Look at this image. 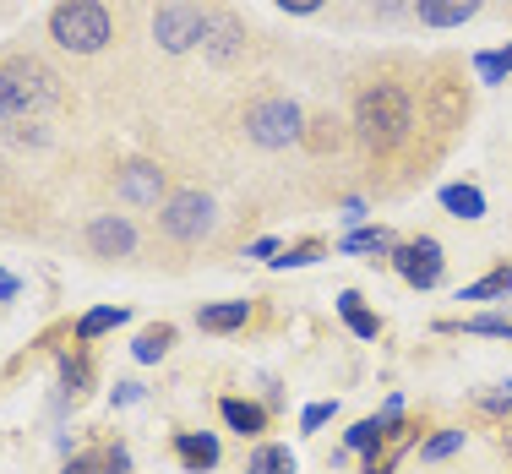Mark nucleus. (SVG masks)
Listing matches in <instances>:
<instances>
[{
	"mask_svg": "<svg viewBox=\"0 0 512 474\" xmlns=\"http://www.w3.org/2000/svg\"><path fill=\"white\" fill-rule=\"evenodd\" d=\"M316 257H322V246H295V251H284V257H273V267H311Z\"/></svg>",
	"mask_w": 512,
	"mask_h": 474,
	"instance_id": "obj_26",
	"label": "nucleus"
},
{
	"mask_svg": "<svg viewBox=\"0 0 512 474\" xmlns=\"http://www.w3.org/2000/svg\"><path fill=\"white\" fill-rule=\"evenodd\" d=\"M360 218H365V202L349 197V202H344V224H360Z\"/></svg>",
	"mask_w": 512,
	"mask_h": 474,
	"instance_id": "obj_34",
	"label": "nucleus"
},
{
	"mask_svg": "<svg viewBox=\"0 0 512 474\" xmlns=\"http://www.w3.org/2000/svg\"><path fill=\"white\" fill-rule=\"evenodd\" d=\"M213 224H218V208L202 191H175V197L164 202V213H158V229H164L169 240H180V246H197L202 235H213Z\"/></svg>",
	"mask_w": 512,
	"mask_h": 474,
	"instance_id": "obj_4",
	"label": "nucleus"
},
{
	"mask_svg": "<svg viewBox=\"0 0 512 474\" xmlns=\"http://www.w3.org/2000/svg\"><path fill=\"white\" fill-rule=\"evenodd\" d=\"M197 322L207 327V333H235V327L251 322V300H224V306H202Z\"/></svg>",
	"mask_w": 512,
	"mask_h": 474,
	"instance_id": "obj_14",
	"label": "nucleus"
},
{
	"mask_svg": "<svg viewBox=\"0 0 512 474\" xmlns=\"http://www.w3.org/2000/svg\"><path fill=\"white\" fill-rule=\"evenodd\" d=\"M120 202H131V208H158V197H164V169L158 164H131L126 175L115 180Z\"/></svg>",
	"mask_w": 512,
	"mask_h": 474,
	"instance_id": "obj_10",
	"label": "nucleus"
},
{
	"mask_svg": "<svg viewBox=\"0 0 512 474\" xmlns=\"http://www.w3.org/2000/svg\"><path fill=\"white\" fill-rule=\"evenodd\" d=\"M327 420H333V404H311L306 415H300V431H322Z\"/></svg>",
	"mask_w": 512,
	"mask_h": 474,
	"instance_id": "obj_28",
	"label": "nucleus"
},
{
	"mask_svg": "<svg viewBox=\"0 0 512 474\" xmlns=\"http://www.w3.org/2000/svg\"><path fill=\"white\" fill-rule=\"evenodd\" d=\"M175 458H180V464H186V469H213L218 464V436L213 431H180L175 436Z\"/></svg>",
	"mask_w": 512,
	"mask_h": 474,
	"instance_id": "obj_12",
	"label": "nucleus"
},
{
	"mask_svg": "<svg viewBox=\"0 0 512 474\" xmlns=\"http://www.w3.org/2000/svg\"><path fill=\"white\" fill-rule=\"evenodd\" d=\"M409 6H420V0H371L376 17H398V11H409Z\"/></svg>",
	"mask_w": 512,
	"mask_h": 474,
	"instance_id": "obj_29",
	"label": "nucleus"
},
{
	"mask_svg": "<svg viewBox=\"0 0 512 474\" xmlns=\"http://www.w3.org/2000/svg\"><path fill=\"white\" fill-rule=\"evenodd\" d=\"M202 55H207V60H218V66H229V60L246 55V28H240V17H229V11H207Z\"/></svg>",
	"mask_w": 512,
	"mask_h": 474,
	"instance_id": "obj_9",
	"label": "nucleus"
},
{
	"mask_svg": "<svg viewBox=\"0 0 512 474\" xmlns=\"http://www.w3.org/2000/svg\"><path fill=\"white\" fill-rule=\"evenodd\" d=\"M355 131H360L365 148H376V153L398 148L414 131V99L398 82H371L355 99Z\"/></svg>",
	"mask_w": 512,
	"mask_h": 474,
	"instance_id": "obj_1",
	"label": "nucleus"
},
{
	"mask_svg": "<svg viewBox=\"0 0 512 474\" xmlns=\"http://www.w3.org/2000/svg\"><path fill=\"white\" fill-rule=\"evenodd\" d=\"M458 447H463V431H442V436H431V442L420 447V458L425 464H442V458L458 453Z\"/></svg>",
	"mask_w": 512,
	"mask_h": 474,
	"instance_id": "obj_24",
	"label": "nucleus"
},
{
	"mask_svg": "<svg viewBox=\"0 0 512 474\" xmlns=\"http://www.w3.org/2000/svg\"><path fill=\"white\" fill-rule=\"evenodd\" d=\"M11 295H17V278H11L6 267H0V300H11Z\"/></svg>",
	"mask_w": 512,
	"mask_h": 474,
	"instance_id": "obj_35",
	"label": "nucleus"
},
{
	"mask_svg": "<svg viewBox=\"0 0 512 474\" xmlns=\"http://www.w3.org/2000/svg\"><path fill=\"white\" fill-rule=\"evenodd\" d=\"M126 322V306H99V311H88L77 322V344H93L99 333H109V327H120Z\"/></svg>",
	"mask_w": 512,
	"mask_h": 474,
	"instance_id": "obj_21",
	"label": "nucleus"
},
{
	"mask_svg": "<svg viewBox=\"0 0 512 474\" xmlns=\"http://www.w3.org/2000/svg\"><path fill=\"white\" fill-rule=\"evenodd\" d=\"M502 295H512V267H496V273H485V278L458 289V300H502Z\"/></svg>",
	"mask_w": 512,
	"mask_h": 474,
	"instance_id": "obj_18",
	"label": "nucleus"
},
{
	"mask_svg": "<svg viewBox=\"0 0 512 474\" xmlns=\"http://www.w3.org/2000/svg\"><path fill=\"white\" fill-rule=\"evenodd\" d=\"M474 71H480V82H507L512 77V39H507V50H480L474 55Z\"/></svg>",
	"mask_w": 512,
	"mask_h": 474,
	"instance_id": "obj_22",
	"label": "nucleus"
},
{
	"mask_svg": "<svg viewBox=\"0 0 512 474\" xmlns=\"http://www.w3.org/2000/svg\"><path fill=\"white\" fill-rule=\"evenodd\" d=\"M60 376H66V387H71V393H82V387H88V360H66V366H60Z\"/></svg>",
	"mask_w": 512,
	"mask_h": 474,
	"instance_id": "obj_27",
	"label": "nucleus"
},
{
	"mask_svg": "<svg viewBox=\"0 0 512 474\" xmlns=\"http://www.w3.org/2000/svg\"><path fill=\"white\" fill-rule=\"evenodd\" d=\"M50 39L71 55H99L115 39V22H109L99 0H60L50 11Z\"/></svg>",
	"mask_w": 512,
	"mask_h": 474,
	"instance_id": "obj_2",
	"label": "nucleus"
},
{
	"mask_svg": "<svg viewBox=\"0 0 512 474\" xmlns=\"http://www.w3.org/2000/svg\"><path fill=\"white\" fill-rule=\"evenodd\" d=\"M278 6H284L289 17H311V11H322L327 0H278Z\"/></svg>",
	"mask_w": 512,
	"mask_h": 474,
	"instance_id": "obj_30",
	"label": "nucleus"
},
{
	"mask_svg": "<svg viewBox=\"0 0 512 474\" xmlns=\"http://www.w3.org/2000/svg\"><path fill=\"white\" fill-rule=\"evenodd\" d=\"M218 415H224L229 431H240V436H262L267 431V409L262 404H246V398H224L218 404Z\"/></svg>",
	"mask_w": 512,
	"mask_h": 474,
	"instance_id": "obj_13",
	"label": "nucleus"
},
{
	"mask_svg": "<svg viewBox=\"0 0 512 474\" xmlns=\"http://www.w3.org/2000/svg\"><path fill=\"white\" fill-rule=\"evenodd\" d=\"M393 267H398V278H404V284L436 289V284H442V267H447L442 240L420 235V240H409V246H398V251H393Z\"/></svg>",
	"mask_w": 512,
	"mask_h": 474,
	"instance_id": "obj_7",
	"label": "nucleus"
},
{
	"mask_svg": "<svg viewBox=\"0 0 512 474\" xmlns=\"http://www.w3.org/2000/svg\"><path fill=\"white\" fill-rule=\"evenodd\" d=\"M88 251H93V257H104V262H120V257L137 251V229H131L120 213H99L88 224Z\"/></svg>",
	"mask_w": 512,
	"mask_h": 474,
	"instance_id": "obj_8",
	"label": "nucleus"
},
{
	"mask_svg": "<svg viewBox=\"0 0 512 474\" xmlns=\"http://www.w3.org/2000/svg\"><path fill=\"white\" fill-rule=\"evenodd\" d=\"M246 137L256 148H289V142L306 137V115L289 99H262V104L246 109Z\"/></svg>",
	"mask_w": 512,
	"mask_h": 474,
	"instance_id": "obj_3",
	"label": "nucleus"
},
{
	"mask_svg": "<svg viewBox=\"0 0 512 474\" xmlns=\"http://www.w3.org/2000/svg\"><path fill=\"white\" fill-rule=\"evenodd\" d=\"M463 333H480V338H507V344H512V322H507V316H469V322H463Z\"/></svg>",
	"mask_w": 512,
	"mask_h": 474,
	"instance_id": "obj_25",
	"label": "nucleus"
},
{
	"mask_svg": "<svg viewBox=\"0 0 512 474\" xmlns=\"http://www.w3.org/2000/svg\"><path fill=\"white\" fill-rule=\"evenodd\" d=\"M169 338H175V333H169V327H153V333H142V338H137V344H131V355H137V360H142V366H153V360H164V349H169Z\"/></svg>",
	"mask_w": 512,
	"mask_h": 474,
	"instance_id": "obj_23",
	"label": "nucleus"
},
{
	"mask_svg": "<svg viewBox=\"0 0 512 474\" xmlns=\"http://www.w3.org/2000/svg\"><path fill=\"white\" fill-rule=\"evenodd\" d=\"M50 82L55 77L44 66H33V60H28V66H22V60H17V66H6V71H0V120H17V115H28V109L50 104L55 99Z\"/></svg>",
	"mask_w": 512,
	"mask_h": 474,
	"instance_id": "obj_5",
	"label": "nucleus"
},
{
	"mask_svg": "<svg viewBox=\"0 0 512 474\" xmlns=\"http://www.w3.org/2000/svg\"><path fill=\"white\" fill-rule=\"evenodd\" d=\"M338 316L349 322V333H355V338H376V316L360 306L355 289H344V295H338Z\"/></svg>",
	"mask_w": 512,
	"mask_h": 474,
	"instance_id": "obj_20",
	"label": "nucleus"
},
{
	"mask_svg": "<svg viewBox=\"0 0 512 474\" xmlns=\"http://www.w3.org/2000/svg\"><path fill=\"white\" fill-rule=\"evenodd\" d=\"M246 474H295V453H289V447H273V442H262V447L251 453Z\"/></svg>",
	"mask_w": 512,
	"mask_h": 474,
	"instance_id": "obj_19",
	"label": "nucleus"
},
{
	"mask_svg": "<svg viewBox=\"0 0 512 474\" xmlns=\"http://www.w3.org/2000/svg\"><path fill=\"white\" fill-rule=\"evenodd\" d=\"M93 469H99V458H71V464L60 469V474H93Z\"/></svg>",
	"mask_w": 512,
	"mask_h": 474,
	"instance_id": "obj_33",
	"label": "nucleus"
},
{
	"mask_svg": "<svg viewBox=\"0 0 512 474\" xmlns=\"http://www.w3.org/2000/svg\"><path fill=\"white\" fill-rule=\"evenodd\" d=\"M338 251H344V257H387L393 240H387V229H355V235L338 240Z\"/></svg>",
	"mask_w": 512,
	"mask_h": 474,
	"instance_id": "obj_17",
	"label": "nucleus"
},
{
	"mask_svg": "<svg viewBox=\"0 0 512 474\" xmlns=\"http://www.w3.org/2000/svg\"><path fill=\"white\" fill-rule=\"evenodd\" d=\"M393 436V420L387 415H376V420H355L349 425V453H365V458H376V447Z\"/></svg>",
	"mask_w": 512,
	"mask_h": 474,
	"instance_id": "obj_15",
	"label": "nucleus"
},
{
	"mask_svg": "<svg viewBox=\"0 0 512 474\" xmlns=\"http://www.w3.org/2000/svg\"><path fill=\"white\" fill-rule=\"evenodd\" d=\"M474 11H480V0H420L414 17L425 28H463V22H474Z\"/></svg>",
	"mask_w": 512,
	"mask_h": 474,
	"instance_id": "obj_11",
	"label": "nucleus"
},
{
	"mask_svg": "<svg viewBox=\"0 0 512 474\" xmlns=\"http://www.w3.org/2000/svg\"><path fill=\"white\" fill-rule=\"evenodd\" d=\"M442 208L463 218V224H474V218H485V191L480 186H442Z\"/></svg>",
	"mask_w": 512,
	"mask_h": 474,
	"instance_id": "obj_16",
	"label": "nucleus"
},
{
	"mask_svg": "<svg viewBox=\"0 0 512 474\" xmlns=\"http://www.w3.org/2000/svg\"><path fill=\"white\" fill-rule=\"evenodd\" d=\"M137 398H142L137 382H120V387H115V404H137Z\"/></svg>",
	"mask_w": 512,
	"mask_h": 474,
	"instance_id": "obj_32",
	"label": "nucleus"
},
{
	"mask_svg": "<svg viewBox=\"0 0 512 474\" xmlns=\"http://www.w3.org/2000/svg\"><path fill=\"white\" fill-rule=\"evenodd\" d=\"M246 257H256V262H273V257H278V240H256V246L246 251Z\"/></svg>",
	"mask_w": 512,
	"mask_h": 474,
	"instance_id": "obj_31",
	"label": "nucleus"
},
{
	"mask_svg": "<svg viewBox=\"0 0 512 474\" xmlns=\"http://www.w3.org/2000/svg\"><path fill=\"white\" fill-rule=\"evenodd\" d=\"M202 33H207V11L191 6V0H175V6H164L153 17V39H158V50H169V55L197 50Z\"/></svg>",
	"mask_w": 512,
	"mask_h": 474,
	"instance_id": "obj_6",
	"label": "nucleus"
}]
</instances>
